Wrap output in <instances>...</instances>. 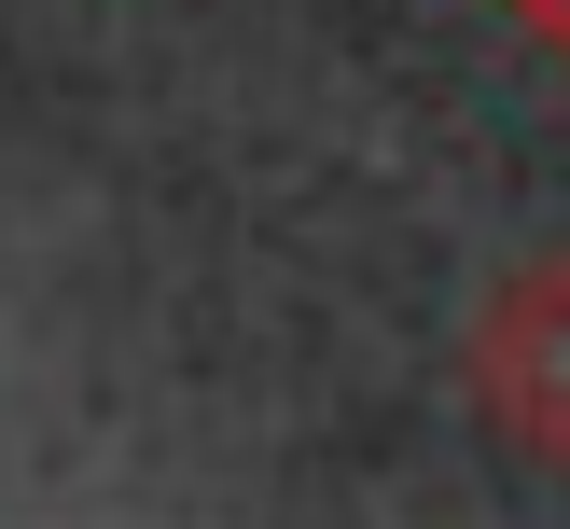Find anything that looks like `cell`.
<instances>
[{
	"mask_svg": "<svg viewBox=\"0 0 570 529\" xmlns=\"http://www.w3.org/2000/svg\"><path fill=\"white\" fill-rule=\"evenodd\" d=\"M473 390H488L501 445L570 473V265H515L473 306Z\"/></svg>",
	"mask_w": 570,
	"mask_h": 529,
	"instance_id": "1",
	"label": "cell"
}]
</instances>
